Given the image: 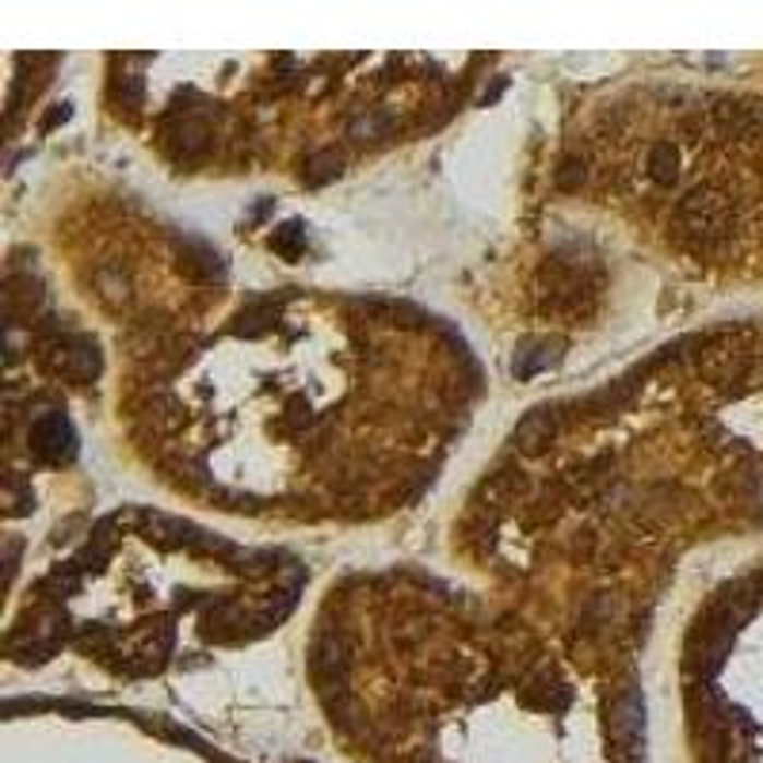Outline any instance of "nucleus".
Here are the masks:
<instances>
[{
	"label": "nucleus",
	"instance_id": "1",
	"mask_svg": "<svg viewBox=\"0 0 763 763\" xmlns=\"http://www.w3.org/2000/svg\"><path fill=\"white\" fill-rule=\"evenodd\" d=\"M676 241L691 252H718L734 237V203L718 188H691L676 206Z\"/></svg>",
	"mask_w": 763,
	"mask_h": 763
},
{
	"label": "nucleus",
	"instance_id": "2",
	"mask_svg": "<svg viewBox=\"0 0 763 763\" xmlns=\"http://www.w3.org/2000/svg\"><path fill=\"white\" fill-rule=\"evenodd\" d=\"M43 367L53 374V379L65 382H92L99 371H104V359H99V348L84 336H50L43 348Z\"/></svg>",
	"mask_w": 763,
	"mask_h": 763
},
{
	"label": "nucleus",
	"instance_id": "3",
	"mask_svg": "<svg viewBox=\"0 0 763 763\" xmlns=\"http://www.w3.org/2000/svg\"><path fill=\"white\" fill-rule=\"evenodd\" d=\"M31 451H35V458L46 462V466H65V462H73L76 431L61 408L38 413L35 420H31Z\"/></svg>",
	"mask_w": 763,
	"mask_h": 763
},
{
	"label": "nucleus",
	"instance_id": "4",
	"mask_svg": "<svg viewBox=\"0 0 763 763\" xmlns=\"http://www.w3.org/2000/svg\"><path fill=\"white\" fill-rule=\"evenodd\" d=\"M611 737L627 756H634L642 749L645 737V699L637 688H627L619 699L611 703Z\"/></svg>",
	"mask_w": 763,
	"mask_h": 763
},
{
	"label": "nucleus",
	"instance_id": "5",
	"mask_svg": "<svg viewBox=\"0 0 763 763\" xmlns=\"http://www.w3.org/2000/svg\"><path fill=\"white\" fill-rule=\"evenodd\" d=\"M310 668L318 676V683L325 691H344V676H348V649L336 634H325L313 642V653H310Z\"/></svg>",
	"mask_w": 763,
	"mask_h": 763
},
{
	"label": "nucleus",
	"instance_id": "6",
	"mask_svg": "<svg viewBox=\"0 0 763 763\" xmlns=\"http://www.w3.org/2000/svg\"><path fill=\"white\" fill-rule=\"evenodd\" d=\"M61 637H65V622H61L58 615H50V619L35 622L31 630H20V634H12L8 649L23 653V660H46L61 645Z\"/></svg>",
	"mask_w": 763,
	"mask_h": 763
},
{
	"label": "nucleus",
	"instance_id": "7",
	"mask_svg": "<svg viewBox=\"0 0 763 763\" xmlns=\"http://www.w3.org/2000/svg\"><path fill=\"white\" fill-rule=\"evenodd\" d=\"M558 428H561V413H558V408H535V413L523 416L512 439H515V446H520L523 454H543L546 446L553 443Z\"/></svg>",
	"mask_w": 763,
	"mask_h": 763
},
{
	"label": "nucleus",
	"instance_id": "8",
	"mask_svg": "<svg viewBox=\"0 0 763 763\" xmlns=\"http://www.w3.org/2000/svg\"><path fill=\"white\" fill-rule=\"evenodd\" d=\"M699 363H703V371L711 374L718 385H734V382H744L752 371V356L741 348H706L703 356H699Z\"/></svg>",
	"mask_w": 763,
	"mask_h": 763
},
{
	"label": "nucleus",
	"instance_id": "9",
	"mask_svg": "<svg viewBox=\"0 0 763 763\" xmlns=\"http://www.w3.org/2000/svg\"><path fill=\"white\" fill-rule=\"evenodd\" d=\"M180 272L188 275V279L195 283H214L226 275V264H222V257L211 249V245L203 241H183L180 245Z\"/></svg>",
	"mask_w": 763,
	"mask_h": 763
},
{
	"label": "nucleus",
	"instance_id": "10",
	"mask_svg": "<svg viewBox=\"0 0 763 763\" xmlns=\"http://www.w3.org/2000/svg\"><path fill=\"white\" fill-rule=\"evenodd\" d=\"M43 302V283L31 279V272L12 275L4 287V306H8V321L15 325V318H31Z\"/></svg>",
	"mask_w": 763,
	"mask_h": 763
},
{
	"label": "nucleus",
	"instance_id": "11",
	"mask_svg": "<svg viewBox=\"0 0 763 763\" xmlns=\"http://www.w3.org/2000/svg\"><path fill=\"white\" fill-rule=\"evenodd\" d=\"M645 168H649V180L660 183V188L676 183V176H680V153H676V145L657 142L649 150V157H645Z\"/></svg>",
	"mask_w": 763,
	"mask_h": 763
},
{
	"label": "nucleus",
	"instance_id": "12",
	"mask_svg": "<svg viewBox=\"0 0 763 763\" xmlns=\"http://www.w3.org/2000/svg\"><path fill=\"white\" fill-rule=\"evenodd\" d=\"M341 165H344V160H341V153H336V150H318L302 168L306 188H325V183H333L336 176H341Z\"/></svg>",
	"mask_w": 763,
	"mask_h": 763
},
{
	"label": "nucleus",
	"instance_id": "13",
	"mask_svg": "<svg viewBox=\"0 0 763 763\" xmlns=\"http://www.w3.org/2000/svg\"><path fill=\"white\" fill-rule=\"evenodd\" d=\"M206 145H211V130H206V122L183 119L180 127H176V157L180 160H195Z\"/></svg>",
	"mask_w": 763,
	"mask_h": 763
},
{
	"label": "nucleus",
	"instance_id": "14",
	"mask_svg": "<svg viewBox=\"0 0 763 763\" xmlns=\"http://www.w3.org/2000/svg\"><path fill=\"white\" fill-rule=\"evenodd\" d=\"M558 348H561L558 341H553V344H527V348L515 356L512 371L520 374V379H530V374H538L543 367H550L553 359H558Z\"/></svg>",
	"mask_w": 763,
	"mask_h": 763
},
{
	"label": "nucleus",
	"instance_id": "15",
	"mask_svg": "<svg viewBox=\"0 0 763 763\" xmlns=\"http://www.w3.org/2000/svg\"><path fill=\"white\" fill-rule=\"evenodd\" d=\"M275 321V302H252L249 310L237 313V325L234 333L237 336H264Z\"/></svg>",
	"mask_w": 763,
	"mask_h": 763
},
{
	"label": "nucleus",
	"instance_id": "16",
	"mask_svg": "<svg viewBox=\"0 0 763 763\" xmlns=\"http://www.w3.org/2000/svg\"><path fill=\"white\" fill-rule=\"evenodd\" d=\"M714 119H718V127L729 130V134H749V130L756 127V115H752V107H744V104L714 107Z\"/></svg>",
	"mask_w": 763,
	"mask_h": 763
},
{
	"label": "nucleus",
	"instance_id": "17",
	"mask_svg": "<svg viewBox=\"0 0 763 763\" xmlns=\"http://www.w3.org/2000/svg\"><path fill=\"white\" fill-rule=\"evenodd\" d=\"M272 249L279 252V257H287V260H298L302 257V249H306V229H302V222H287V226H279L272 234Z\"/></svg>",
	"mask_w": 763,
	"mask_h": 763
},
{
	"label": "nucleus",
	"instance_id": "18",
	"mask_svg": "<svg viewBox=\"0 0 763 763\" xmlns=\"http://www.w3.org/2000/svg\"><path fill=\"white\" fill-rule=\"evenodd\" d=\"M393 111H371V115H363V119H356L351 122V138L356 142H374V138H385L393 130Z\"/></svg>",
	"mask_w": 763,
	"mask_h": 763
},
{
	"label": "nucleus",
	"instance_id": "19",
	"mask_svg": "<svg viewBox=\"0 0 763 763\" xmlns=\"http://www.w3.org/2000/svg\"><path fill=\"white\" fill-rule=\"evenodd\" d=\"M4 512L12 515H27L31 508H35V492H31V481H23V477H8V485H4Z\"/></svg>",
	"mask_w": 763,
	"mask_h": 763
},
{
	"label": "nucleus",
	"instance_id": "20",
	"mask_svg": "<svg viewBox=\"0 0 763 763\" xmlns=\"http://www.w3.org/2000/svg\"><path fill=\"white\" fill-rule=\"evenodd\" d=\"M553 180H558V188L576 191L584 180H588V165H584V157H565L558 165V172H553Z\"/></svg>",
	"mask_w": 763,
	"mask_h": 763
},
{
	"label": "nucleus",
	"instance_id": "21",
	"mask_svg": "<svg viewBox=\"0 0 763 763\" xmlns=\"http://www.w3.org/2000/svg\"><path fill=\"white\" fill-rule=\"evenodd\" d=\"M176 413H180V405H176L172 397H153L150 401V420L160 424V428H172V424L180 420Z\"/></svg>",
	"mask_w": 763,
	"mask_h": 763
},
{
	"label": "nucleus",
	"instance_id": "22",
	"mask_svg": "<svg viewBox=\"0 0 763 763\" xmlns=\"http://www.w3.org/2000/svg\"><path fill=\"white\" fill-rule=\"evenodd\" d=\"M119 99H122V107L142 104V76H134V73L119 76Z\"/></svg>",
	"mask_w": 763,
	"mask_h": 763
},
{
	"label": "nucleus",
	"instance_id": "23",
	"mask_svg": "<svg viewBox=\"0 0 763 763\" xmlns=\"http://www.w3.org/2000/svg\"><path fill=\"white\" fill-rule=\"evenodd\" d=\"M65 119H69V104H58V107H53V111H50V115H46V119H43V130L58 127V122H65Z\"/></svg>",
	"mask_w": 763,
	"mask_h": 763
}]
</instances>
